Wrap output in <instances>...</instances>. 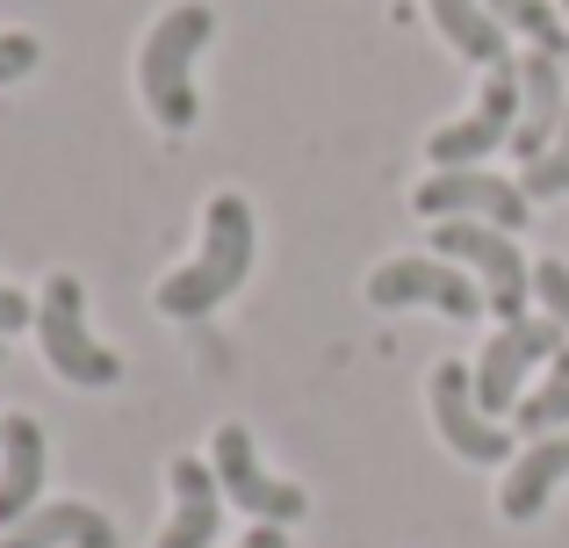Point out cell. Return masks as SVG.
<instances>
[{"instance_id": "obj_23", "label": "cell", "mask_w": 569, "mask_h": 548, "mask_svg": "<svg viewBox=\"0 0 569 548\" xmlns=\"http://www.w3.org/2000/svg\"><path fill=\"white\" fill-rule=\"evenodd\" d=\"M238 548H289V535H281V527H252V535L238 541Z\"/></svg>"}, {"instance_id": "obj_14", "label": "cell", "mask_w": 569, "mask_h": 548, "mask_svg": "<svg viewBox=\"0 0 569 548\" xmlns=\"http://www.w3.org/2000/svg\"><path fill=\"white\" fill-rule=\"evenodd\" d=\"M562 484H569V434H541L533 448H519L512 462H505L498 512L512 527H527V520H541V512H548V498H556Z\"/></svg>"}, {"instance_id": "obj_3", "label": "cell", "mask_w": 569, "mask_h": 548, "mask_svg": "<svg viewBox=\"0 0 569 548\" xmlns=\"http://www.w3.org/2000/svg\"><path fill=\"white\" fill-rule=\"evenodd\" d=\"M37 347H43V368H51L58 382H72V390H116L123 382V353L101 347L94 332H87V289L80 275H51L37 296Z\"/></svg>"}, {"instance_id": "obj_20", "label": "cell", "mask_w": 569, "mask_h": 548, "mask_svg": "<svg viewBox=\"0 0 569 548\" xmlns=\"http://www.w3.org/2000/svg\"><path fill=\"white\" fill-rule=\"evenodd\" d=\"M533 296H541V318L569 332V260H533Z\"/></svg>"}, {"instance_id": "obj_5", "label": "cell", "mask_w": 569, "mask_h": 548, "mask_svg": "<svg viewBox=\"0 0 569 548\" xmlns=\"http://www.w3.org/2000/svg\"><path fill=\"white\" fill-rule=\"evenodd\" d=\"M432 253L455 260L461 275H476V289L490 296L505 325L527 318L533 303V260L519 253V231H498V225H432Z\"/></svg>"}, {"instance_id": "obj_4", "label": "cell", "mask_w": 569, "mask_h": 548, "mask_svg": "<svg viewBox=\"0 0 569 548\" xmlns=\"http://www.w3.org/2000/svg\"><path fill=\"white\" fill-rule=\"evenodd\" d=\"M411 210L426 225H498V231L533 225V196L512 173H490V167H432L411 188Z\"/></svg>"}, {"instance_id": "obj_18", "label": "cell", "mask_w": 569, "mask_h": 548, "mask_svg": "<svg viewBox=\"0 0 569 548\" xmlns=\"http://www.w3.org/2000/svg\"><path fill=\"white\" fill-rule=\"evenodd\" d=\"M490 14H498L512 37H527V51H548V58L569 51V22H562L556 0H490Z\"/></svg>"}, {"instance_id": "obj_16", "label": "cell", "mask_w": 569, "mask_h": 548, "mask_svg": "<svg viewBox=\"0 0 569 548\" xmlns=\"http://www.w3.org/2000/svg\"><path fill=\"white\" fill-rule=\"evenodd\" d=\"M426 14H432V29H440L447 43H455L469 66H505L512 58V29L490 14V0H426Z\"/></svg>"}, {"instance_id": "obj_22", "label": "cell", "mask_w": 569, "mask_h": 548, "mask_svg": "<svg viewBox=\"0 0 569 548\" xmlns=\"http://www.w3.org/2000/svg\"><path fill=\"white\" fill-rule=\"evenodd\" d=\"M22 325H37V303H29L22 289H8V281H0V339L22 332Z\"/></svg>"}, {"instance_id": "obj_7", "label": "cell", "mask_w": 569, "mask_h": 548, "mask_svg": "<svg viewBox=\"0 0 569 548\" xmlns=\"http://www.w3.org/2000/svg\"><path fill=\"white\" fill-rule=\"evenodd\" d=\"M562 347H569V332L556 318L498 325V339H483V353H476V405H483L490 419H512V405L533 390V376H541Z\"/></svg>"}, {"instance_id": "obj_21", "label": "cell", "mask_w": 569, "mask_h": 548, "mask_svg": "<svg viewBox=\"0 0 569 548\" xmlns=\"http://www.w3.org/2000/svg\"><path fill=\"white\" fill-rule=\"evenodd\" d=\"M37 66H43V43L29 37V29H0V87L29 80Z\"/></svg>"}, {"instance_id": "obj_13", "label": "cell", "mask_w": 569, "mask_h": 548, "mask_svg": "<svg viewBox=\"0 0 569 548\" xmlns=\"http://www.w3.org/2000/svg\"><path fill=\"white\" fill-rule=\"evenodd\" d=\"M569 123V87H562V58L548 51H527L519 58V130H512V152L519 167H533V159L556 145V130Z\"/></svg>"}, {"instance_id": "obj_10", "label": "cell", "mask_w": 569, "mask_h": 548, "mask_svg": "<svg viewBox=\"0 0 569 548\" xmlns=\"http://www.w3.org/2000/svg\"><path fill=\"white\" fill-rule=\"evenodd\" d=\"M368 303L376 310H447V318H483L490 310V296L476 289V275H461L455 260H440V253H397V260H382L376 275H368Z\"/></svg>"}, {"instance_id": "obj_15", "label": "cell", "mask_w": 569, "mask_h": 548, "mask_svg": "<svg viewBox=\"0 0 569 548\" xmlns=\"http://www.w3.org/2000/svg\"><path fill=\"white\" fill-rule=\"evenodd\" d=\"M0 548H116V520L87 498H43L29 520H14Z\"/></svg>"}, {"instance_id": "obj_12", "label": "cell", "mask_w": 569, "mask_h": 548, "mask_svg": "<svg viewBox=\"0 0 569 548\" xmlns=\"http://www.w3.org/2000/svg\"><path fill=\"white\" fill-rule=\"evenodd\" d=\"M43 477H51V440H43V426L29 419V411H8V419H0V535L43 506Z\"/></svg>"}, {"instance_id": "obj_2", "label": "cell", "mask_w": 569, "mask_h": 548, "mask_svg": "<svg viewBox=\"0 0 569 548\" xmlns=\"http://www.w3.org/2000/svg\"><path fill=\"white\" fill-rule=\"evenodd\" d=\"M209 37H217V8L209 0H173L138 43V94L152 109V123L173 130V138L194 130V116H202V101H194V58L209 51Z\"/></svg>"}, {"instance_id": "obj_24", "label": "cell", "mask_w": 569, "mask_h": 548, "mask_svg": "<svg viewBox=\"0 0 569 548\" xmlns=\"http://www.w3.org/2000/svg\"><path fill=\"white\" fill-rule=\"evenodd\" d=\"M556 8H562V22H569V0H556Z\"/></svg>"}, {"instance_id": "obj_17", "label": "cell", "mask_w": 569, "mask_h": 548, "mask_svg": "<svg viewBox=\"0 0 569 548\" xmlns=\"http://www.w3.org/2000/svg\"><path fill=\"white\" fill-rule=\"evenodd\" d=\"M512 434H527V440L569 434V347L541 368V382H533V390L512 405Z\"/></svg>"}, {"instance_id": "obj_11", "label": "cell", "mask_w": 569, "mask_h": 548, "mask_svg": "<svg viewBox=\"0 0 569 548\" xmlns=\"http://www.w3.org/2000/svg\"><path fill=\"white\" fill-rule=\"evenodd\" d=\"M167 527L152 548H217L223 535V484L209 469V455H173L167 462Z\"/></svg>"}, {"instance_id": "obj_6", "label": "cell", "mask_w": 569, "mask_h": 548, "mask_svg": "<svg viewBox=\"0 0 569 548\" xmlns=\"http://www.w3.org/2000/svg\"><path fill=\"white\" fill-rule=\"evenodd\" d=\"M209 469H217V484H223V498H231V512H252L260 527H296L310 512V491L303 484H289V477H274V469L260 462V448H252V434L246 426H217L209 434Z\"/></svg>"}, {"instance_id": "obj_19", "label": "cell", "mask_w": 569, "mask_h": 548, "mask_svg": "<svg viewBox=\"0 0 569 548\" xmlns=\"http://www.w3.org/2000/svg\"><path fill=\"white\" fill-rule=\"evenodd\" d=\"M519 188H527L533 202H548V196H569V123L556 130V145H548L533 167H519Z\"/></svg>"}, {"instance_id": "obj_25", "label": "cell", "mask_w": 569, "mask_h": 548, "mask_svg": "<svg viewBox=\"0 0 569 548\" xmlns=\"http://www.w3.org/2000/svg\"><path fill=\"white\" fill-rule=\"evenodd\" d=\"M0 353H8V339H0Z\"/></svg>"}, {"instance_id": "obj_1", "label": "cell", "mask_w": 569, "mask_h": 548, "mask_svg": "<svg viewBox=\"0 0 569 548\" xmlns=\"http://www.w3.org/2000/svg\"><path fill=\"white\" fill-rule=\"evenodd\" d=\"M252 253H260V225H252V202L238 188H217L202 210V246H194L188 268H173L167 281L152 289V310L173 325H194L209 318L217 303H231L252 275Z\"/></svg>"}, {"instance_id": "obj_8", "label": "cell", "mask_w": 569, "mask_h": 548, "mask_svg": "<svg viewBox=\"0 0 569 548\" xmlns=\"http://www.w3.org/2000/svg\"><path fill=\"white\" fill-rule=\"evenodd\" d=\"M512 130H519V58L483 72V94L469 101V116L440 123L426 138L432 167H483L490 152H512Z\"/></svg>"}, {"instance_id": "obj_9", "label": "cell", "mask_w": 569, "mask_h": 548, "mask_svg": "<svg viewBox=\"0 0 569 548\" xmlns=\"http://www.w3.org/2000/svg\"><path fill=\"white\" fill-rule=\"evenodd\" d=\"M426 405H432V434H440L461 462H512V455H519L512 426L490 419V411L476 405V368H461L455 353H447V361H432Z\"/></svg>"}]
</instances>
